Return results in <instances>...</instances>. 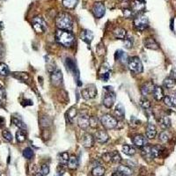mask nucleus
Instances as JSON below:
<instances>
[{
  "mask_svg": "<svg viewBox=\"0 0 176 176\" xmlns=\"http://www.w3.org/2000/svg\"><path fill=\"white\" fill-rule=\"evenodd\" d=\"M56 40L64 47H71L75 42V36L71 31L58 29L56 32Z\"/></svg>",
  "mask_w": 176,
  "mask_h": 176,
  "instance_id": "nucleus-1",
  "label": "nucleus"
},
{
  "mask_svg": "<svg viewBox=\"0 0 176 176\" xmlns=\"http://www.w3.org/2000/svg\"><path fill=\"white\" fill-rule=\"evenodd\" d=\"M56 25L58 29L71 31L73 27V20L68 12H60L56 18Z\"/></svg>",
  "mask_w": 176,
  "mask_h": 176,
  "instance_id": "nucleus-2",
  "label": "nucleus"
},
{
  "mask_svg": "<svg viewBox=\"0 0 176 176\" xmlns=\"http://www.w3.org/2000/svg\"><path fill=\"white\" fill-rule=\"evenodd\" d=\"M104 90H105V95H104L102 100L103 105L108 108H112L114 103H115V93H114L111 86H106V87H104Z\"/></svg>",
  "mask_w": 176,
  "mask_h": 176,
  "instance_id": "nucleus-3",
  "label": "nucleus"
},
{
  "mask_svg": "<svg viewBox=\"0 0 176 176\" xmlns=\"http://www.w3.org/2000/svg\"><path fill=\"white\" fill-rule=\"evenodd\" d=\"M134 27L137 28V30L143 31L145 28L148 27L149 26V20L145 15H144L143 13H138V14L135 17L134 21H133Z\"/></svg>",
  "mask_w": 176,
  "mask_h": 176,
  "instance_id": "nucleus-4",
  "label": "nucleus"
},
{
  "mask_svg": "<svg viewBox=\"0 0 176 176\" xmlns=\"http://www.w3.org/2000/svg\"><path fill=\"white\" fill-rule=\"evenodd\" d=\"M128 66L130 70L135 73H141L143 72V64L138 56H132L128 61Z\"/></svg>",
  "mask_w": 176,
  "mask_h": 176,
  "instance_id": "nucleus-5",
  "label": "nucleus"
},
{
  "mask_svg": "<svg viewBox=\"0 0 176 176\" xmlns=\"http://www.w3.org/2000/svg\"><path fill=\"white\" fill-rule=\"evenodd\" d=\"M32 27L38 34H42L47 30V23L41 16L34 17L32 20Z\"/></svg>",
  "mask_w": 176,
  "mask_h": 176,
  "instance_id": "nucleus-6",
  "label": "nucleus"
},
{
  "mask_svg": "<svg viewBox=\"0 0 176 176\" xmlns=\"http://www.w3.org/2000/svg\"><path fill=\"white\" fill-rule=\"evenodd\" d=\"M100 122L107 130H113L117 126V120L110 115H104L100 119Z\"/></svg>",
  "mask_w": 176,
  "mask_h": 176,
  "instance_id": "nucleus-7",
  "label": "nucleus"
},
{
  "mask_svg": "<svg viewBox=\"0 0 176 176\" xmlns=\"http://www.w3.org/2000/svg\"><path fill=\"white\" fill-rule=\"evenodd\" d=\"M82 97L86 100L94 98L97 95V89L94 85H89L86 88H84L81 92Z\"/></svg>",
  "mask_w": 176,
  "mask_h": 176,
  "instance_id": "nucleus-8",
  "label": "nucleus"
},
{
  "mask_svg": "<svg viewBox=\"0 0 176 176\" xmlns=\"http://www.w3.org/2000/svg\"><path fill=\"white\" fill-rule=\"evenodd\" d=\"M93 13L95 18L100 19L106 13V7L103 3L101 2H97L95 3L93 6Z\"/></svg>",
  "mask_w": 176,
  "mask_h": 176,
  "instance_id": "nucleus-9",
  "label": "nucleus"
},
{
  "mask_svg": "<svg viewBox=\"0 0 176 176\" xmlns=\"http://www.w3.org/2000/svg\"><path fill=\"white\" fill-rule=\"evenodd\" d=\"M51 83L55 86H59L63 82V73L60 70H55L54 71L51 72L50 76Z\"/></svg>",
  "mask_w": 176,
  "mask_h": 176,
  "instance_id": "nucleus-10",
  "label": "nucleus"
},
{
  "mask_svg": "<svg viewBox=\"0 0 176 176\" xmlns=\"http://www.w3.org/2000/svg\"><path fill=\"white\" fill-rule=\"evenodd\" d=\"M12 77L15 78H17L18 80H20L21 82H24V83L30 84L32 79L31 77L29 76V74L27 73V72H21V71H16V72H12Z\"/></svg>",
  "mask_w": 176,
  "mask_h": 176,
  "instance_id": "nucleus-11",
  "label": "nucleus"
},
{
  "mask_svg": "<svg viewBox=\"0 0 176 176\" xmlns=\"http://www.w3.org/2000/svg\"><path fill=\"white\" fill-rule=\"evenodd\" d=\"M109 139L108 133L105 130H98L95 132L94 134V140H96V142L100 144H105L107 143Z\"/></svg>",
  "mask_w": 176,
  "mask_h": 176,
  "instance_id": "nucleus-12",
  "label": "nucleus"
},
{
  "mask_svg": "<svg viewBox=\"0 0 176 176\" xmlns=\"http://www.w3.org/2000/svg\"><path fill=\"white\" fill-rule=\"evenodd\" d=\"M132 143L138 148H142V147L147 145V138L144 137L143 135H136L132 137Z\"/></svg>",
  "mask_w": 176,
  "mask_h": 176,
  "instance_id": "nucleus-13",
  "label": "nucleus"
},
{
  "mask_svg": "<svg viewBox=\"0 0 176 176\" xmlns=\"http://www.w3.org/2000/svg\"><path fill=\"white\" fill-rule=\"evenodd\" d=\"M78 127L82 130H86L90 126V118L86 115H81L78 117Z\"/></svg>",
  "mask_w": 176,
  "mask_h": 176,
  "instance_id": "nucleus-14",
  "label": "nucleus"
},
{
  "mask_svg": "<svg viewBox=\"0 0 176 176\" xmlns=\"http://www.w3.org/2000/svg\"><path fill=\"white\" fill-rule=\"evenodd\" d=\"M81 143H82L83 146L86 147V148H90V147L93 146V144H94V137L91 134L86 133L82 136Z\"/></svg>",
  "mask_w": 176,
  "mask_h": 176,
  "instance_id": "nucleus-15",
  "label": "nucleus"
},
{
  "mask_svg": "<svg viewBox=\"0 0 176 176\" xmlns=\"http://www.w3.org/2000/svg\"><path fill=\"white\" fill-rule=\"evenodd\" d=\"M145 8V4L144 1H140V0H133L131 4V10L133 12H142Z\"/></svg>",
  "mask_w": 176,
  "mask_h": 176,
  "instance_id": "nucleus-16",
  "label": "nucleus"
},
{
  "mask_svg": "<svg viewBox=\"0 0 176 176\" xmlns=\"http://www.w3.org/2000/svg\"><path fill=\"white\" fill-rule=\"evenodd\" d=\"M80 38L82 41H84L85 42H86L87 44H90L92 42V41L93 39V34L92 31L90 30H83L82 33L80 34Z\"/></svg>",
  "mask_w": 176,
  "mask_h": 176,
  "instance_id": "nucleus-17",
  "label": "nucleus"
},
{
  "mask_svg": "<svg viewBox=\"0 0 176 176\" xmlns=\"http://www.w3.org/2000/svg\"><path fill=\"white\" fill-rule=\"evenodd\" d=\"M152 95H153V98L155 99L156 100L159 101L164 99V90L161 86H154L153 88V91H152Z\"/></svg>",
  "mask_w": 176,
  "mask_h": 176,
  "instance_id": "nucleus-18",
  "label": "nucleus"
},
{
  "mask_svg": "<svg viewBox=\"0 0 176 176\" xmlns=\"http://www.w3.org/2000/svg\"><path fill=\"white\" fill-rule=\"evenodd\" d=\"M144 45L147 49H153V50H157L159 48V44L157 43V42L153 38H146L144 42Z\"/></svg>",
  "mask_w": 176,
  "mask_h": 176,
  "instance_id": "nucleus-19",
  "label": "nucleus"
},
{
  "mask_svg": "<svg viewBox=\"0 0 176 176\" xmlns=\"http://www.w3.org/2000/svg\"><path fill=\"white\" fill-rule=\"evenodd\" d=\"M157 130L155 125H153L152 123H149L146 128V137L149 139H153L156 137Z\"/></svg>",
  "mask_w": 176,
  "mask_h": 176,
  "instance_id": "nucleus-20",
  "label": "nucleus"
},
{
  "mask_svg": "<svg viewBox=\"0 0 176 176\" xmlns=\"http://www.w3.org/2000/svg\"><path fill=\"white\" fill-rule=\"evenodd\" d=\"M153 88H154V86L152 85V83L151 82H147L145 83L141 88V92H142V94L144 96H146L148 94L152 93L153 91Z\"/></svg>",
  "mask_w": 176,
  "mask_h": 176,
  "instance_id": "nucleus-21",
  "label": "nucleus"
},
{
  "mask_svg": "<svg viewBox=\"0 0 176 176\" xmlns=\"http://www.w3.org/2000/svg\"><path fill=\"white\" fill-rule=\"evenodd\" d=\"M65 115H66V120H67V122H73L74 119L77 116V109H76V108L72 107V108H70L68 111L66 112Z\"/></svg>",
  "mask_w": 176,
  "mask_h": 176,
  "instance_id": "nucleus-22",
  "label": "nucleus"
},
{
  "mask_svg": "<svg viewBox=\"0 0 176 176\" xmlns=\"http://www.w3.org/2000/svg\"><path fill=\"white\" fill-rule=\"evenodd\" d=\"M115 116L118 118V119H122L124 117V115H125V112H124V108L122 106L121 103H118L117 105L115 106Z\"/></svg>",
  "mask_w": 176,
  "mask_h": 176,
  "instance_id": "nucleus-23",
  "label": "nucleus"
},
{
  "mask_svg": "<svg viewBox=\"0 0 176 176\" xmlns=\"http://www.w3.org/2000/svg\"><path fill=\"white\" fill-rule=\"evenodd\" d=\"M115 59L118 60V61H120V62H122V64H124V63H126L128 60V56L127 54L125 53V52H123L122 50L121 49H119L117 50L116 52H115Z\"/></svg>",
  "mask_w": 176,
  "mask_h": 176,
  "instance_id": "nucleus-24",
  "label": "nucleus"
},
{
  "mask_svg": "<svg viewBox=\"0 0 176 176\" xmlns=\"http://www.w3.org/2000/svg\"><path fill=\"white\" fill-rule=\"evenodd\" d=\"M65 64H66V68H67V70L70 71L71 72L74 73V75H75V72H76V71H77V67H76V64H75V62H74L71 58H66Z\"/></svg>",
  "mask_w": 176,
  "mask_h": 176,
  "instance_id": "nucleus-25",
  "label": "nucleus"
},
{
  "mask_svg": "<svg viewBox=\"0 0 176 176\" xmlns=\"http://www.w3.org/2000/svg\"><path fill=\"white\" fill-rule=\"evenodd\" d=\"M113 33H114L115 37L117 38V39H124V38L126 37V34H127L126 30L123 29L122 27H117V28H115V29L114 30Z\"/></svg>",
  "mask_w": 176,
  "mask_h": 176,
  "instance_id": "nucleus-26",
  "label": "nucleus"
},
{
  "mask_svg": "<svg viewBox=\"0 0 176 176\" xmlns=\"http://www.w3.org/2000/svg\"><path fill=\"white\" fill-rule=\"evenodd\" d=\"M163 100L165 105L169 108H174L176 106V98L174 96H165Z\"/></svg>",
  "mask_w": 176,
  "mask_h": 176,
  "instance_id": "nucleus-27",
  "label": "nucleus"
},
{
  "mask_svg": "<svg viewBox=\"0 0 176 176\" xmlns=\"http://www.w3.org/2000/svg\"><path fill=\"white\" fill-rule=\"evenodd\" d=\"M68 167L71 170H74V169H77L78 166V160L77 159L76 156H71L70 159H69L68 161Z\"/></svg>",
  "mask_w": 176,
  "mask_h": 176,
  "instance_id": "nucleus-28",
  "label": "nucleus"
},
{
  "mask_svg": "<svg viewBox=\"0 0 176 176\" xmlns=\"http://www.w3.org/2000/svg\"><path fill=\"white\" fill-rule=\"evenodd\" d=\"M176 85V81L175 79L172 77H168V78H165L164 80V86L167 89H172Z\"/></svg>",
  "mask_w": 176,
  "mask_h": 176,
  "instance_id": "nucleus-29",
  "label": "nucleus"
},
{
  "mask_svg": "<svg viewBox=\"0 0 176 176\" xmlns=\"http://www.w3.org/2000/svg\"><path fill=\"white\" fill-rule=\"evenodd\" d=\"M69 159H70V157H69V153L66 152H62V153H60L58 155V160H59V163L60 164H62V165H67L68 164V161H69Z\"/></svg>",
  "mask_w": 176,
  "mask_h": 176,
  "instance_id": "nucleus-30",
  "label": "nucleus"
},
{
  "mask_svg": "<svg viewBox=\"0 0 176 176\" xmlns=\"http://www.w3.org/2000/svg\"><path fill=\"white\" fill-rule=\"evenodd\" d=\"M78 0H63V5L67 9H73L78 5Z\"/></svg>",
  "mask_w": 176,
  "mask_h": 176,
  "instance_id": "nucleus-31",
  "label": "nucleus"
},
{
  "mask_svg": "<svg viewBox=\"0 0 176 176\" xmlns=\"http://www.w3.org/2000/svg\"><path fill=\"white\" fill-rule=\"evenodd\" d=\"M159 124L161 128H163L164 130H166L171 126V120L167 116H162L159 120Z\"/></svg>",
  "mask_w": 176,
  "mask_h": 176,
  "instance_id": "nucleus-32",
  "label": "nucleus"
},
{
  "mask_svg": "<svg viewBox=\"0 0 176 176\" xmlns=\"http://www.w3.org/2000/svg\"><path fill=\"white\" fill-rule=\"evenodd\" d=\"M117 171L120 172L124 176H130L132 174V170L127 166H119L117 167Z\"/></svg>",
  "mask_w": 176,
  "mask_h": 176,
  "instance_id": "nucleus-33",
  "label": "nucleus"
},
{
  "mask_svg": "<svg viewBox=\"0 0 176 176\" xmlns=\"http://www.w3.org/2000/svg\"><path fill=\"white\" fill-rule=\"evenodd\" d=\"M12 123L14 124L15 126H17L21 130H27V126H26V124H25L24 122L21 121V119H19V118L13 116V117L12 118Z\"/></svg>",
  "mask_w": 176,
  "mask_h": 176,
  "instance_id": "nucleus-34",
  "label": "nucleus"
},
{
  "mask_svg": "<svg viewBox=\"0 0 176 176\" xmlns=\"http://www.w3.org/2000/svg\"><path fill=\"white\" fill-rule=\"evenodd\" d=\"M91 174L93 176H103L105 174V168L101 166H95Z\"/></svg>",
  "mask_w": 176,
  "mask_h": 176,
  "instance_id": "nucleus-35",
  "label": "nucleus"
},
{
  "mask_svg": "<svg viewBox=\"0 0 176 176\" xmlns=\"http://www.w3.org/2000/svg\"><path fill=\"white\" fill-rule=\"evenodd\" d=\"M162 149L160 146H151V159H155L160 155Z\"/></svg>",
  "mask_w": 176,
  "mask_h": 176,
  "instance_id": "nucleus-36",
  "label": "nucleus"
},
{
  "mask_svg": "<svg viewBox=\"0 0 176 176\" xmlns=\"http://www.w3.org/2000/svg\"><path fill=\"white\" fill-rule=\"evenodd\" d=\"M122 152H124L126 155H129V156H132L136 153V150L130 144H124L122 146Z\"/></svg>",
  "mask_w": 176,
  "mask_h": 176,
  "instance_id": "nucleus-37",
  "label": "nucleus"
},
{
  "mask_svg": "<svg viewBox=\"0 0 176 176\" xmlns=\"http://www.w3.org/2000/svg\"><path fill=\"white\" fill-rule=\"evenodd\" d=\"M50 124H51V119L48 115H43V116L41 117V119H40V125L42 127L47 128L49 127Z\"/></svg>",
  "mask_w": 176,
  "mask_h": 176,
  "instance_id": "nucleus-38",
  "label": "nucleus"
},
{
  "mask_svg": "<svg viewBox=\"0 0 176 176\" xmlns=\"http://www.w3.org/2000/svg\"><path fill=\"white\" fill-rule=\"evenodd\" d=\"M16 139H17V141L19 143H23L26 141V139H27V135H26V133H25L23 130H18V131L16 132Z\"/></svg>",
  "mask_w": 176,
  "mask_h": 176,
  "instance_id": "nucleus-39",
  "label": "nucleus"
},
{
  "mask_svg": "<svg viewBox=\"0 0 176 176\" xmlns=\"http://www.w3.org/2000/svg\"><path fill=\"white\" fill-rule=\"evenodd\" d=\"M10 73L8 66L4 63H0V76H7Z\"/></svg>",
  "mask_w": 176,
  "mask_h": 176,
  "instance_id": "nucleus-40",
  "label": "nucleus"
},
{
  "mask_svg": "<svg viewBox=\"0 0 176 176\" xmlns=\"http://www.w3.org/2000/svg\"><path fill=\"white\" fill-rule=\"evenodd\" d=\"M122 160V157L117 152H111V161L115 164H118Z\"/></svg>",
  "mask_w": 176,
  "mask_h": 176,
  "instance_id": "nucleus-41",
  "label": "nucleus"
},
{
  "mask_svg": "<svg viewBox=\"0 0 176 176\" xmlns=\"http://www.w3.org/2000/svg\"><path fill=\"white\" fill-rule=\"evenodd\" d=\"M23 156L27 159H31L33 156H34V151L30 148V147H27L23 151Z\"/></svg>",
  "mask_w": 176,
  "mask_h": 176,
  "instance_id": "nucleus-42",
  "label": "nucleus"
},
{
  "mask_svg": "<svg viewBox=\"0 0 176 176\" xmlns=\"http://www.w3.org/2000/svg\"><path fill=\"white\" fill-rule=\"evenodd\" d=\"M2 136H3V137L5 138L7 142H12V139H13L12 133H11L9 130H4L2 131Z\"/></svg>",
  "mask_w": 176,
  "mask_h": 176,
  "instance_id": "nucleus-43",
  "label": "nucleus"
},
{
  "mask_svg": "<svg viewBox=\"0 0 176 176\" xmlns=\"http://www.w3.org/2000/svg\"><path fill=\"white\" fill-rule=\"evenodd\" d=\"M159 140H160L162 143H166L168 140H169V135H168V132L166 131L160 132V134H159Z\"/></svg>",
  "mask_w": 176,
  "mask_h": 176,
  "instance_id": "nucleus-44",
  "label": "nucleus"
},
{
  "mask_svg": "<svg viewBox=\"0 0 176 176\" xmlns=\"http://www.w3.org/2000/svg\"><path fill=\"white\" fill-rule=\"evenodd\" d=\"M140 105L145 109H149L151 108V102L146 98H142L140 100Z\"/></svg>",
  "mask_w": 176,
  "mask_h": 176,
  "instance_id": "nucleus-45",
  "label": "nucleus"
},
{
  "mask_svg": "<svg viewBox=\"0 0 176 176\" xmlns=\"http://www.w3.org/2000/svg\"><path fill=\"white\" fill-rule=\"evenodd\" d=\"M122 12H123V15L126 19H130L133 15V11L131 10V8H125L122 10Z\"/></svg>",
  "mask_w": 176,
  "mask_h": 176,
  "instance_id": "nucleus-46",
  "label": "nucleus"
},
{
  "mask_svg": "<svg viewBox=\"0 0 176 176\" xmlns=\"http://www.w3.org/2000/svg\"><path fill=\"white\" fill-rule=\"evenodd\" d=\"M133 45V40L132 38H129V37H125L124 38V46L126 49H130Z\"/></svg>",
  "mask_w": 176,
  "mask_h": 176,
  "instance_id": "nucleus-47",
  "label": "nucleus"
},
{
  "mask_svg": "<svg viewBox=\"0 0 176 176\" xmlns=\"http://www.w3.org/2000/svg\"><path fill=\"white\" fill-rule=\"evenodd\" d=\"M40 172L43 174L44 176L48 175L49 173V167L48 165H42V166H41V170H40Z\"/></svg>",
  "mask_w": 176,
  "mask_h": 176,
  "instance_id": "nucleus-48",
  "label": "nucleus"
},
{
  "mask_svg": "<svg viewBox=\"0 0 176 176\" xmlns=\"http://www.w3.org/2000/svg\"><path fill=\"white\" fill-rule=\"evenodd\" d=\"M98 119L96 117H92L90 118V126H92L93 128H95L98 126Z\"/></svg>",
  "mask_w": 176,
  "mask_h": 176,
  "instance_id": "nucleus-49",
  "label": "nucleus"
},
{
  "mask_svg": "<svg viewBox=\"0 0 176 176\" xmlns=\"http://www.w3.org/2000/svg\"><path fill=\"white\" fill-rule=\"evenodd\" d=\"M101 75V78H102L104 81H108V78H109V77H110V71L109 70H108L106 72H104V73L100 74Z\"/></svg>",
  "mask_w": 176,
  "mask_h": 176,
  "instance_id": "nucleus-50",
  "label": "nucleus"
},
{
  "mask_svg": "<svg viewBox=\"0 0 176 176\" xmlns=\"http://www.w3.org/2000/svg\"><path fill=\"white\" fill-rule=\"evenodd\" d=\"M102 159L106 162L111 161V152H106L105 154H103Z\"/></svg>",
  "mask_w": 176,
  "mask_h": 176,
  "instance_id": "nucleus-51",
  "label": "nucleus"
},
{
  "mask_svg": "<svg viewBox=\"0 0 176 176\" xmlns=\"http://www.w3.org/2000/svg\"><path fill=\"white\" fill-rule=\"evenodd\" d=\"M5 56V48H4V45L0 43V58L4 57Z\"/></svg>",
  "mask_w": 176,
  "mask_h": 176,
  "instance_id": "nucleus-52",
  "label": "nucleus"
},
{
  "mask_svg": "<svg viewBox=\"0 0 176 176\" xmlns=\"http://www.w3.org/2000/svg\"><path fill=\"white\" fill-rule=\"evenodd\" d=\"M0 95H1L3 98H5V91L3 87L0 88Z\"/></svg>",
  "mask_w": 176,
  "mask_h": 176,
  "instance_id": "nucleus-53",
  "label": "nucleus"
},
{
  "mask_svg": "<svg viewBox=\"0 0 176 176\" xmlns=\"http://www.w3.org/2000/svg\"><path fill=\"white\" fill-rule=\"evenodd\" d=\"M5 118L0 117V127H3V126H4V124H5Z\"/></svg>",
  "mask_w": 176,
  "mask_h": 176,
  "instance_id": "nucleus-54",
  "label": "nucleus"
},
{
  "mask_svg": "<svg viewBox=\"0 0 176 176\" xmlns=\"http://www.w3.org/2000/svg\"><path fill=\"white\" fill-rule=\"evenodd\" d=\"M111 176H124V175H123L122 174H121L120 172L117 171V172H115V173H114Z\"/></svg>",
  "mask_w": 176,
  "mask_h": 176,
  "instance_id": "nucleus-55",
  "label": "nucleus"
},
{
  "mask_svg": "<svg viewBox=\"0 0 176 176\" xmlns=\"http://www.w3.org/2000/svg\"><path fill=\"white\" fill-rule=\"evenodd\" d=\"M34 176H44V175L42 174V173H41V172H37L36 174H34Z\"/></svg>",
  "mask_w": 176,
  "mask_h": 176,
  "instance_id": "nucleus-56",
  "label": "nucleus"
},
{
  "mask_svg": "<svg viewBox=\"0 0 176 176\" xmlns=\"http://www.w3.org/2000/svg\"><path fill=\"white\" fill-rule=\"evenodd\" d=\"M0 108H2V101L0 100Z\"/></svg>",
  "mask_w": 176,
  "mask_h": 176,
  "instance_id": "nucleus-57",
  "label": "nucleus"
},
{
  "mask_svg": "<svg viewBox=\"0 0 176 176\" xmlns=\"http://www.w3.org/2000/svg\"><path fill=\"white\" fill-rule=\"evenodd\" d=\"M140 1H144V0H140Z\"/></svg>",
  "mask_w": 176,
  "mask_h": 176,
  "instance_id": "nucleus-58",
  "label": "nucleus"
},
{
  "mask_svg": "<svg viewBox=\"0 0 176 176\" xmlns=\"http://www.w3.org/2000/svg\"><path fill=\"white\" fill-rule=\"evenodd\" d=\"M0 176H1V174H0Z\"/></svg>",
  "mask_w": 176,
  "mask_h": 176,
  "instance_id": "nucleus-59",
  "label": "nucleus"
}]
</instances>
